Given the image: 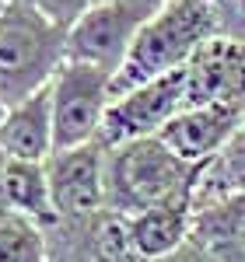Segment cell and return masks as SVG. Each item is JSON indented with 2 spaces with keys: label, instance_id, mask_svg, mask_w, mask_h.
<instances>
[{
  "label": "cell",
  "instance_id": "cell-1",
  "mask_svg": "<svg viewBox=\"0 0 245 262\" xmlns=\"http://www.w3.org/2000/svg\"><path fill=\"white\" fill-rule=\"evenodd\" d=\"M203 164L172 154L158 137L130 140L105 150V210L137 217L158 206H193Z\"/></svg>",
  "mask_w": 245,
  "mask_h": 262
},
{
  "label": "cell",
  "instance_id": "cell-2",
  "mask_svg": "<svg viewBox=\"0 0 245 262\" xmlns=\"http://www.w3.org/2000/svg\"><path fill=\"white\" fill-rule=\"evenodd\" d=\"M217 35V25L207 0H168L154 18L147 21L130 56L122 60L119 74L112 77V98L158 81L165 74L186 70L196 49Z\"/></svg>",
  "mask_w": 245,
  "mask_h": 262
},
{
  "label": "cell",
  "instance_id": "cell-3",
  "mask_svg": "<svg viewBox=\"0 0 245 262\" xmlns=\"http://www.w3.org/2000/svg\"><path fill=\"white\" fill-rule=\"evenodd\" d=\"M70 32L28 0H11L0 18V98L11 105L46 91L67 63Z\"/></svg>",
  "mask_w": 245,
  "mask_h": 262
},
{
  "label": "cell",
  "instance_id": "cell-4",
  "mask_svg": "<svg viewBox=\"0 0 245 262\" xmlns=\"http://www.w3.org/2000/svg\"><path fill=\"white\" fill-rule=\"evenodd\" d=\"M168 0H105L91 7L67 39V60L102 67L112 77L119 74L122 60L130 56L133 42L147 28V21L161 11Z\"/></svg>",
  "mask_w": 245,
  "mask_h": 262
},
{
  "label": "cell",
  "instance_id": "cell-5",
  "mask_svg": "<svg viewBox=\"0 0 245 262\" xmlns=\"http://www.w3.org/2000/svg\"><path fill=\"white\" fill-rule=\"evenodd\" d=\"M53 91V129L56 150L84 147L98 140L102 119L112 105V74L91 63L67 60L49 84Z\"/></svg>",
  "mask_w": 245,
  "mask_h": 262
},
{
  "label": "cell",
  "instance_id": "cell-6",
  "mask_svg": "<svg viewBox=\"0 0 245 262\" xmlns=\"http://www.w3.org/2000/svg\"><path fill=\"white\" fill-rule=\"evenodd\" d=\"M182 108H186V70L147 81L119 95V98H112L102 119V129H98V143L109 150V147H119L130 140L158 137Z\"/></svg>",
  "mask_w": 245,
  "mask_h": 262
},
{
  "label": "cell",
  "instance_id": "cell-7",
  "mask_svg": "<svg viewBox=\"0 0 245 262\" xmlns=\"http://www.w3.org/2000/svg\"><path fill=\"white\" fill-rule=\"evenodd\" d=\"M42 234L46 262H147L133 248L130 221L109 210L84 221H56Z\"/></svg>",
  "mask_w": 245,
  "mask_h": 262
},
{
  "label": "cell",
  "instance_id": "cell-8",
  "mask_svg": "<svg viewBox=\"0 0 245 262\" xmlns=\"http://www.w3.org/2000/svg\"><path fill=\"white\" fill-rule=\"evenodd\" d=\"M46 171L60 221H84L105 210V147L98 140L56 150Z\"/></svg>",
  "mask_w": 245,
  "mask_h": 262
},
{
  "label": "cell",
  "instance_id": "cell-9",
  "mask_svg": "<svg viewBox=\"0 0 245 262\" xmlns=\"http://www.w3.org/2000/svg\"><path fill=\"white\" fill-rule=\"evenodd\" d=\"M189 105H245V42L214 35L186 67Z\"/></svg>",
  "mask_w": 245,
  "mask_h": 262
},
{
  "label": "cell",
  "instance_id": "cell-10",
  "mask_svg": "<svg viewBox=\"0 0 245 262\" xmlns=\"http://www.w3.org/2000/svg\"><path fill=\"white\" fill-rule=\"evenodd\" d=\"M245 122V105H189L158 133V140L189 164H207Z\"/></svg>",
  "mask_w": 245,
  "mask_h": 262
},
{
  "label": "cell",
  "instance_id": "cell-11",
  "mask_svg": "<svg viewBox=\"0 0 245 262\" xmlns=\"http://www.w3.org/2000/svg\"><path fill=\"white\" fill-rule=\"evenodd\" d=\"M0 147L11 161L46 164L56 154V129H53V91L46 88L32 98L7 108L0 122Z\"/></svg>",
  "mask_w": 245,
  "mask_h": 262
},
{
  "label": "cell",
  "instance_id": "cell-12",
  "mask_svg": "<svg viewBox=\"0 0 245 262\" xmlns=\"http://www.w3.org/2000/svg\"><path fill=\"white\" fill-rule=\"evenodd\" d=\"M0 210L18 213L25 221L39 224V227H49V224L60 221L46 164L7 161V171H4V182H0Z\"/></svg>",
  "mask_w": 245,
  "mask_h": 262
},
{
  "label": "cell",
  "instance_id": "cell-13",
  "mask_svg": "<svg viewBox=\"0 0 245 262\" xmlns=\"http://www.w3.org/2000/svg\"><path fill=\"white\" fill-rule=\"evenodd\" d=\"M193 242L210 262H245V196L193 210Z\"/></svg>",
  "mask_w": 245,
  "mask_h": 262
},
{
  "label": "cell",
  "instance_id": "cell-14",
  "mask_svg": "<svg viewBox=\"0 0 245 262\" xmlns=\"http://www.w3.org/2000/svg\"><path fill=\"white\" fill-rule=\"evenodd\" d=\"M193 206H158V210H144L130 221V238L133 248L140 252V259L158 262L168 259L172 252H179L193 238Z\"/></svg>",
  "mask_w": 245,
  "mask_h": 262
},
{
  "label": "cell",
  "instance_id": "cell-15",
  "mask_svg": "<svg viewBox=\"0 0 245 262\" xmlns=\"http://www.w3.org/2000/svg\"><path fill=\"white\" fill-rule=\"evenodd\" d=\"M238 196H245V122L203 164L196 196H193V210H207V206L238 200Z\"/></svg>",
  "mask_w": 245,
  "mask_h": 262
},
{
  "label": "cell",
  "instance_id": "cell-16",
  "mask_svg": "<svg viewBox=\"0 0 245 262\" xmlns=\"http://www.w3.org/2000/svg\"><path fill=\"white\" fill-rule=\"evenodd\" d=\"M0 262H46V234L18 213H0Z\"/></svg>",
  "mask_w": 245,
  "mask_h": 262
},
{
  "label": "cell",
  "instance_id": "cell-17",
  "mask_svg": "<svg viewBox=\"0 0 245 262\" xmlns=\"http://www.w3.org/2000/svg\"><path fill=\"white\" fill-rule=\"evenodd\" d=\"M28 4L39 7L49 21H56L60 28L70 32V28H74L91 7H98V4H105V0H28Z\"/></svg>",
  "mask_w": 245,
  "mask_h": 262
},
{
  "label": "cell",
  "instance_id": "cell-18",
  "mask_svg": "<svg viewBox=\"0 0 245 262\" xmlns=\"http://www.w3.org/2000/svg\"><path fill=\"white\" fill-rule=\"evenodd\" d=\"M217 25V35L245 42V0H207Z\"/></svg>",
  "mask_w": 245,
  "mask_h": 262
},
{
  "label": "cell",
  "instance_id": "cell-19",
  "mask_svg": "<svg viewBox=\"0 0 245 262\" xmlns=\"http://www.w3.org/2000/svg\"><path fill=\"white\" fill-rule=\"evenodd\" d=\"M158 262H210V259L203 255V248H200V245L189 238V242H186L179 252H172L168 259H158Z\"/></svg>",
  "mask_w": 245,
  "mask_h": 262
},
{
  "label": "cell",
  "instance_id": "cell-20",
  "mask_svg": "<svg viewBox=\"0 0 245 262\" xmlns=\"http://www.w3.org/2000/svg\"><path fill=\"white\" fill-rule=\"evenodd\" d=\"M7 161H11V158H7V150L0 147V182H4V171H7Z\"/></svg>",
  "mask_w": 245,
  "mask_h": 262
},
{
  "label": "cell",
  "instance_id": "cell-21",
  "mask_svg": "<svg viewBox=\"0 0 245 262\" xmlns=\"http://www.w3.org/2000/svg\"><path fill=\"white\" fill-rule=\"evenodd\" d=\"M4 116H7V101L0 98V122H4Z\"/></svg>",
  "mask_w": 245,
  "mask_h": 262
},
{
  "label": "cell",
  "instance_id": "cell-22",
  "mask_svg": "<svg viewBox=\"0 0 245 262\" xmlns=\"http://www.w3.org/2000/svg\"><path fill=\"white\" fill-rule=\"evenodd\" d=\"M11 7V0H0V18H4V11Z\"/></svg>",
  "mask_w": 245,
  "mask_h": 262
},
{
  "label": "cell",
  "instance_id": "cell-23",
  "mask_svg": "<svg viewBox=\"0 0 245 262\" xmlns=\"http://www.w3.org/2000/svg\"><path fill=\"white\" fill-rule=\"evenodd\" d=\"M0 213H4V210H0Z\"/></svg>",
  "mask_w": 245,
  "mask_h": 262
}]
</instances>
